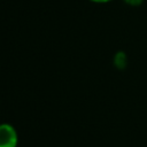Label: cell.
<instances>
[{
    "label": "cell",
    "mask_w": 147,
    "mask_h": 147,
    "mask_svg": "<svg viewBox=\"0 0 147 147\" xmlns=\"http://www.w3.org/2000/svg\"><path fill=\"white\" fill-rule=\"evenodd\" d=\"M92 1H94V2H108L110 0H92Z\"/></svg>",
    "instance_id": "3"
},
{
    "label": "cell",
    "mask_w": 147,
    "mask_h": 147,
    "mask_svg": "<svg viewBox=\"0 0 147 147\" xmlns=\"http://www.w3.org/2000/svg\"><path fill=\"white\" fill-rule=\"evenodd\" d=\"M17 133L9 124H0V147H16Z\"/></svg>",
    "instance_id": "1"
},
{
    "label": "cell",
    "mask_w": 147,
    "mask_h": 147,
    "mask_svg": "<svg viewBox=\"0 0 147 147\" xmlns=\"http://www.w3.org/2000/svg\"><path fill=\"white\" fill-rule=\"evenodd\" d=\"M124 1L130 6H139V5H141V2L144 0H124Z\"/></svg>",
    "instance_id": "2"
}]
</instances>
